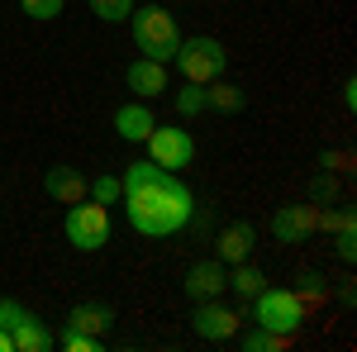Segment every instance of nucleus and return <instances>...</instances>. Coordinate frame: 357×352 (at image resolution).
<instances>
[{
    "label": "nucleus",
    "mask_w": 357,
    "mask_h": 352,
    "mask_svg": "<svg viewBox=\"0 0 357 352\" xmlns=\"http://www.w3.org/2000/svg\"><path fill=\"white\" fill-rule=\"evenodd\" d=\"M124 215L134 224V234H143V238H172L191 224L195 195L186 190V181H176V171H162L143 186L124 190Z\"/></svg>",
    "instance_id": "f257e3e1"
},
{
    "label": "nucleus",
    "mask_w": 357,
    "mask_h": 352,
    "mask_svg": "<svg viewBox=\"0 0 357 352\" xmlns=\"http://www.w3.org/2000/svg\"><path fill=\"white\" fill-rule=\"evenodd\" d=\"M129 29H134V43L143 57L153 62H172L176 48H181V33H176V15L167 5H134L129 15Z\"/></svg>",
    "instance_id": "f03ea898"
},
{
    "label": "nucleus",
    "mask_w": 357,
    "mask_h": 352,
    "mask_svg": "<svg viewBox=\"0 0 357 352\" xmlns=\"http://www.w3.org/2000/svg\"><path fill=\"white\" fill-rule=\"evenodd\" d=\"M62 234H67V243L77 247V252H100V247L110 243L114 224H110V205H100V200H72V210L62 219Z\"/></svg>",
    "instance_id": "7ed1b4c3"
},
{
    "label": "nucleus",
    "mask_w": 357,
    "mask_h": 352,
    "mask_svg": "<svg viewBox=\"0 0 357 352\" xmlns=\"http://www.w3.org/2000/svg\"><path fill=\"white\" fill-rule=\"evenodd\" d=\"M176 72L195 86H210L224 77V67H229V57H224V43L220 38H210V33H195V38H181V48H176Z\"/></svg>",
    "instance_id": "20e7f679"
},
{
    "label": "nucleus",
    "mask_w": 357,
    "mask_h": 352,
    "mask_svg": "<svg viewBox=\"0 0 357 352\" xmlns=\"http://www.w3.org/2000/svg\"><path fill=\"white\" fill-rule=\"evenodd\" d=\"M252 324L291 338V333L305 324V300L296 296L291 286H262V291H257V305H252Z\"/></svg>",
    "instance_id": "39448f33"
},
{
    "label": "nucleus",
    "mask_w": 357,
    "mask_h": 352,
    "mask_svg": "<svg viewBox=\"0 0 357 352\" xmlns=\"http://www.w3.org/2000/svg\"><path fill=\"white\" fill-rule=\"evenodd\" d=\"M148 143V158L158 167H167V171H181V167H191L195 158V138L186 134V129H176V124H153V134L143 138Z\"/></svg>",
    "instance_id": "423d86ee"
},
{
    "label": "nucleus",
    "mask_w": 357,
    "mask_h": 352,
    "mask_svg": "<svg viewBox=\"0 0 357 352\" xmlns=\"http://www.w3.org/2000/svg\"><path fill=\"white\" fill-rule=\"evenodd\" d=\"M319 229V205H281L272 215V238L276 243H305L310 234Z\"/></svg>",
    "instance_id": "0eeeda50"
},
{
    "label": "nucleus",
    "mask_w": 357,
    "mask_h": 352,
    "mask_svg": "<svg viewBox=\"0 0 357 352\" xmlns=\"http://www.w3.org/2000/svg\"><path fill=\"white\" fill-rule=\"evenodd\" d=\"M238 314L234 309H224L220 300H195V309H191V328L200 333V338H215V343H224V338H234L238 333Z\"/></svg>",
    "instance_id": "6e6552de"
},
{
    "label": "nucleus",
    "mask_w": 357,
    "mask_h": 352,
    "mask_svg": "<svg viewBox=\"0 0 357 352\" xmlns=\"http://www.w3.org/2000/svg\"><path fill=\"white\" fill-rule=\"evenodd\" d=\"M229 291V271H224L220 257H205L186 271V296L191 300H220Z\"/></svg>",
    "instance_id": "1a4fd4ad"
},
{
    "label": "nucleus",
    "mask_w": 357,
    "mask_h": 352,
    "mask_svg": "<svg viewBox=\"0 0 357 352\" xmlns=\"http://www.w3.org/2000/svg\"><path fill=\"white\" fill-rule=\"evenodd\" d=\"M129 91H138V100H153V95H167V62H153V57H134L129 72H124Z\"/></svg>",
    "instance_id": "9d476101"
},
{
    "label": "nucleus",
    "mask_w": 357,
    "mask_h": 352,
    "mask_svg": "<svg viewBox=\"0 0 357 352\" xmlns=\"http://www.w3.org/2000/svg\"><path fill=\"white\" fill-rule=\"evenodd\" d=\"M153 109L143 105V100H124V105L114 109V134L124 138V143H143V138L153 134Z\"/></svg>",
    "instance_id": "9b49d317"
},
{
    "label": "nucleus",
    "mask_w": 357,
    "mask_h": 352,
    "mask_svg": "<svg viewBox=\"0 0 357 352\" xmlns=\"http://www.w3.org/2000/svg\"><path fill=\"white\" fill-rule=\"evenodd\" d=\"M252 243H257L252 224H248V219H234L220 238H215V257H220V262H248V257H252Z\"/></svg>",
    "instance_id": "f8f14e48"
},
{
    "label": "nucleus",
    "mask_w": 357,
    "mask_h": 352,
    "mask_svg": "<svg viewBox=\"0 0 357 352\" xmlns=\"http://www.w3.org/2000/svg\"><path fill=\"white\" fill-rule=\"evenodd\" d=\"M10 338H15V352H53L57 348V333L38 314H24L20 324L10 328Z\"/></svg>",
    "instance_id": "ddd939ff"
},
{
    "label": "nucleus",
    "mask_w": 357,
    "mask_h": 352,
    "mask_svg": "<svg viewBox=\"0 0 357 352\" xmlns=\"http://www.w3.org/2000/svg\"><path fill=\"white\" fill-rule=\"evenodd\" d=\"M43 190L53 195L57 205H72V200H86V176L77 167H48L43 171Z\"/></svg>",
    "instance_id": "4468645a"
},
{
    "label": "nucleus",
    "mask_w": 357,
    "mask_h": 352,
    "mask_svg": "<svg viewBox=\"0 0 357 352\" xmlns=\"http://www.w3.org/2000/svg\"><path fill=\"white\" fill-rule=\"evenodd\" d=\"M67 328L91 333V338H105V333L114 328V309L110 305H77V309L67 314Z\"/></svg>",
    "instance_id": "2eb2a0df"
},
{
    "label": "nucleus",
    "mask_w": 357,
    "mask_h": 352,
    "mask_svg": "<svg viewBox=\"0 0 357 352\" xmlns=\"http://www.w3.org/2000/svg\"><path fill=\"white\" fill-rule=\"evenodd\" d=\"M205 109H224V114H238V109H243V91H238V86H229V82L220 77V82L205 86Z\"/></svg>",
    "instance_id": "dca6fc26"
},
{
    "label": "nucleus",
    "mask_w": 357,
    "mask_h": 352,
    "mask_svg": "<svg viewBox=\"0 0 357 352\" xmlns=\"http://www.w3.org/2000/svg\"><path fill=\"white\" fill-rule=\"evenodd\" d=\"M229 291H238L243 300H252L257 291H262V271L248 267V262H234V271H229Z\"/></svg>",
    "instance_id": "f3484780"
},
{
    "label": "nucleus",
    "mask_w": 357,
    "mask_h": 352,
    "mask_svg": "<svg viewBox=\"0 0 357 352\" xmlns=\"http://www.w3.org/2000/svg\"><path fill=\"white\" fill-rule=\"evenodd\" d=\"M281 343H286V338H281V333H272V328H262V324H252V333H243V338H238V348H243V352H276Z\"/></svg>",
    "instance_id": "a211bd4d"
},
{
    "label": "nucleus",
    "mask_w": 357,
    "mask_h": 352,
    "mask_svg": "<svg viewBox=\"0 0 357 352\" xmlns=\"http://www.w3.org/2000/svg\"><path fill=\"white\" fill-rule=\"evenodd\" d=\"M86 5H91V15H100V24H119L134 15V0H86Z\"/></svg>",
    "instance_id": "6ab92c4d"
},
{
    "label": "nucleus",
    "mask_w": 357,
    "mask_h": 352,
    "mask_svg": "<svg viewBox=\"0 0 357 352\" xmlns=\"http://www.w3.org/2000/svg\"><path fill=\"white\" fill-rule=\"evenodd\" d=\"M176 114H186V119L205 114V86H195V82L181 86V91H176Z\"/></svg>",
    "instance_id": "aec40b11"
},
{
    "label": "nucleus",
    "mask_w": 357,
    "mask_h": 352,
    "mask_svg": "<svg viewBox=\"0 0 357 352\" xmlns=\"http://www.w3.org/2000/svg\"><path fill=\"white\" fill-rule=\"evenodd\" d=\"M86 190H91L100 205H114V200H124V186H119V176H96V181H91Z\"/></svg>",
    "instance_id": "412c9836"
},
{
    "label": "nucleus",
    "mask_w": 357,
    "mask_h": 352,
    "mask_svg": "<svg viewBox=\"0 0 357 352\" xmlns=\"http://www.w3.org/2000/svg\"><path fill=\"white\" fill-rule=\"evenodd\" d=\"M20 5H24V15H29V20L48 24V20H57V15H62V5H67V0H20Z\"/></svg>",
    "instance_id": "4be33fe9"
},
{
    "label": "nucleus",
    "mask_w": 357,
    "mask_h": 352,
    "mask_svg": "<svg viewBox=\"0 0 357 352\" xmlns=\"http://www.w3.org/2000/svg\"><path fill=\"white\" fill-rule=\"evenodd\" d=\"M57 343H62L67 352H96V348H100V338H91V333H77V328H67V324H62V338H57Z\"/></svg>",
    "instance_id": "5701e85b"
},
{
    "label": "nucleus",
    "mask_w": 357,
    "mask_h": 352,
    "mask_svg": "<svg viewBox=\"0 0 357 352\" xmlns=\"http://www.w3.org/2000/svg\"><path fill=\"white\" fill-rule=\"evenodd\" d=\"M24 314H29V309L20 305V300H0V328H5V333H10V328L20 324Z\"/></svg>",
    "instance_id": "b1692460"
},
{
    "label": "nucleus",
    "mask_w": 357,
    "mask_h": 352,
    "mask_svg": "<svg viewBox=\"0 0 357 352\" xmlns=\"http://www.w3.org/2000/svg\"><path fill=\"white\" fill-rule=\"evenodd\" d=\"M357 238H353V229H338V257H343V262H353L357 257Z\"/></svg>",
    "instance_id": "393cba45"
},
{
    "label": "nucleus",
    "mask_w": 357,
    "mask_h": 352,
    "mask_svg": "<svg viewBox=\"0 0 357 352\" xmlns=\"http://www.w3.org/2000/svg\"><path fill=\"white\" fill-rule=\"evenodd\" d=\"M0 352H15V338H10L5 328H0Z\"/></svg>",
    "instance_id": "a878e982"
}]
</instances>
